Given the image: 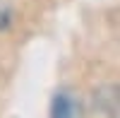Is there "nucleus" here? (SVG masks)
Segmentation results:
<instances>
[{
  "instance_id": "nucleus-2",
  "label": "nucleus",
  "mask_w": 120,
  "mask_h": 118,
  "mask_svg": "<svg viewBox=\"0 0 120 118\" xmlns=\"http://www.w3.org/2000/svg\"><path fill=\"white\" fill-rule=\"evenodd\" d=\"M7 24H10V12L3 7V3H0V29H5Z\"/></svg>"
},
{
  "instance_id": "nucleus-1",
  "label": "nucleus",
  "mask_w": 120,
  "mask_h": 118,
  "mask_svg": "<svg viewBox=\"0 0 120 118\" xmlns=\"http://www.w3.org/2000/svg\"><path fill=\"white\" fill-rule=\"evenodd\" d=\"M51 118H77V106L70 96L60 94L55 96L53 101V109H51Z\"/></svg>"
}]
</instances>
